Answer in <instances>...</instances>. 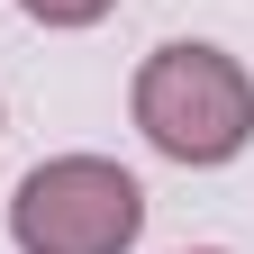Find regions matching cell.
Wrapping results in <instances>:
<instances>
[{
    "label": "cell",
    "instance_id": "6da1fadb",
    "mask_svg": "<svg viewBox=\"0 0 254 254\" xmlns=\"http://www.w3.org/2000/svg\"><path fill=\"white\" fill-rule=\"evenodd\" d=\"M127 109H136V136L154 154H173V164L209 173V164H236L245 136H254V82L227 46H154L136 64V91H127Z\"/></svg>",
    "mask_w": 254,
    "mask_h": 254
},
{
    "label": "cell",
    "instance_id": "7a4b0ae2",
    "mask_svg": "<svg viewBox=\"0 0 254 254\" xmlns=\"http://www.w3.org/2000/svg\"><path fill=\"white\" fill-rule=\"evenodd\" d=\"M145 236V190L109 154H55L9 190L18 254H127Z\"/></svg>",
    "mask_w": 254,
    "mask_h": 254
},
{
    "label": "cell",
    "instance_id": "277c9868",
    "mask_svg": "<svg viewBox=\"0 0 254 254\" xmlns=\"http://www.w3.org/2000/svg\"><path fill=\"white\" fill-rule=\"evenodd\" d=\"M190 254H218V245H190Z\"/></svg>",
    "mask_w": 254,
    "mask_h": 254
},
{
    "label": "cell",
    "instance_id": "3957f363",
    "mask_svg": "<svg viewBox=\"0 0 254 254\" xmlns=\"http://www.w3.org/2000/svg\"><path fill=\"white\" fill-rule=\"evenodd\" d=\"M18 9L37 18V27H100L118 0H18Z\"/></svg>",
    "mask_w": 254,
    "mask_h": 254
}]
</instances>
